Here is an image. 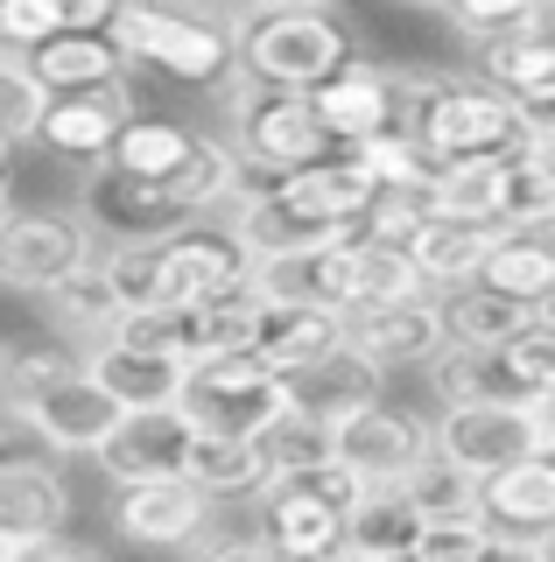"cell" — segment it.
I'll use <instances>...</instances> for the list:
<instances>
[{
  "instance_id": "d6a6232c",
  "label": "cell",
  "mask_w": 555,
  "mask_h": 562,
  "mask_svg": "<svg viewBox=\"0 0 555 562\" xmlns=\"http://www.w3.org/2000/svg\"><path fill=\"white\" fill-rule=\"evenodd\" d=\"M429 386L437 401H520L507 366H499V345H464V338H443L437 359H429Z\"/></svg>"
},
{
  "instance_id": "7c38bea8",
  "label": "cell",
  "mask_w": 555,
  "mask_h": 562,
  "mask_svg": "<svg viewBox=\"0 0 555 562\" xmlns=\"http://www.w3.org/2000/svg\"><path fill=\"white\" fill-rule=\"evenodd\" d=\"M253 295H282V303H317V310H352L359 303V225L317 246H288V254L253 260Z\"/></svg>"
},
{
  "instance_id": "f5cc1de1",
  "label": "cell",
  "mask_w": 555,
  "mask_h": 562,
  "mask_svg": "<svg viewBox=\"0 0 555 562\" xmlns=\"http://www.w3.org/2000/svg\"><path fill=\"white\" fill-rule=\"evenodd\" d=\"M120 8H127V0H120Z\"/></svg>"
},
{
  "instance_id": "6da1fadb",
  "label": "cell",
  "mask_w": 555,
  "mask_h": 562,
  "mask_svg": "<svg viewBox=\"0 0 555 562\" xmlns=\"http://www.w3.org/2000/svg\"><path fill=\"white\" fill-rule=\"evenodd\" d=\"M394 120L429 148V162H472V155H507L520 140H534L528 113L492 78L394 70Z\"/></svg>"
},
{
  "instance_id": "8d00e7d4",
  "label": "cell",
  "mask_w": 555,
  "mask_h": 562,
  "mask_svg": "<svg viewBox=\"0 0 555 562\" xmlns=\"http://www.w3.org/2000/svg\"><path fill=\"white\" fill-rule=\"evenodd\" d=\"M401 492H408L415 506H422V520H443V514H485V506H478V479H472L464 464H450L443 450H429L422 464H415L408 479H401Z\"/></svg>"
},
{
  "instance_id": "ac0fdd59",
  "label": "cell",
  "mask_w": 555,
  "mask_h": 562,
  "mask_svg": "<svg viewBox=\"0 0 555 562\" xmlns=\"http://www.w3.org/2000/svg\"><path fill=\"white\" fill-rule=\"evenodd\" d=\"M478 64H485V78H492L499 92L528 113L534 134L555 127V29L548 22L513 29V35H485V43H478Z\"/></svg>"
},
{
  "instance_id": "ba28073f",
  "label": "cell",
  "mask_w": 555,
  "mask_h": 562,
  "mask_svg": "<svg viewBox=\"0 0 555 562\" xmlns=\"http://www.w3.org/2000/svg\"><path fill=\"white\" fill-rule=\"evenodd\" d=\"M99 260V225L84 211H14L0 218V289L43 295L49 281Z\"/></svg>"
},
{
  "instance_id": "8992f818",
  "label": "cell",
  "mask_w": 555,
  "mask_h": 562,
  "mask_svg": "<svg viewBox=\"0 0 555 562\" xmlns=\"http://www.w3.org/2000/svg\"><path fill=\"white\" fill-rule=\"evenodd\" d=\"M233 289H253V246L233 225L183 218L169 233H155V303L162 310L204 303V295H233Z\"/></svg>"
},
{
  "instance_id": "1f68e13d",
  "label": "cell",
  "mask_w": 555,
  "mask_h": 562,
  "mask_svg": "<svg viewBox=\"0 0 555 562\" xmlns=\"http://www.w3.org/2000/svg\"><path fill=\"white\" fill-rule=\"evenodd\" d=\"M499 225H555V155L542 140L499 155Z\"/></svg>"
},
{
  "instance_id": "277c9868",
  "label": "cell",
  "mask_w": 555,
  "mask_h": 562,
  "mask_svg": "<svg viewBox=\"0 0 555 562\" xmlns=\"http://www.w3.org/2000/svg\"><path fill=\"white\" fill-rule=\"evenodd\" d=\"M177 408L197 436H260L288 408V394H282V373L260 351H218V359L190 366Z\"/></svg>"
},
{
  "instance_id": "f35d334b",
  "label": "cell",
  "mask_w": 555,
  "mask_h": 562,
  "mask_svg": "<svg viewBox=\"0 0 555 562\" xmlns=\"http://www.w3.org/2000/svg\"><path fill=\"white\" fill-rule=\"evenodd\" d=\"M253 443H260V457H268V479L274 471H303V464H317V457H331V422H317L303 408H282Z\"/></svg>"
},
{
  "instance_id": "836d02e7",
  "label": "cell",
  "mask_w": 555,
  "mask_h": 562,
  "mask_svg": "<svg viewBox=\"0 0 555 562\" xmlns=\"http://www.w3.org/2000/svg\"><path fill=\"white\" fill-rule=\"evenodd\" d=\"M43 303H49V316H57V330H78L84 345H99V338L113 330V316L127 310L99 260H84V268H71L64 281H49V289H43Z\"/></svg>"
},
{
  "instance_id": "3957f363",
  "label": "cell",
  "mask_w": 555,
  "mask_h": 562,
  "mask_svg": "<svg viewBox=\"0 0 555 562\" xmlns=\"http://www.w3.org/2000/svg\"><path fill=\"white\" fill-rule=\"evenodd\" d=\"M225 105H233V155L247 162V176H282V169H303L317 162V155H331L338 140L324 134L317 105H309V92H282V85H260L239 70V85L225 92Z\"/></svg>"
},
{
  "instance_id": "f546056e",
  "label": "cell",
  "mask_w": 555,
  "mask_h": 562,
  "mask_svg": "<svg viewBox=\"0 0 555 562\" xmlns=\"http://www.w3.org/2000/svg\"><path fill=\"white\" fill-rule=\"evenodd\" d=\"M415 535H422V506H415L401 485H373L366 499L344 514V549L352 555H380V562L415 555Z\"/></svg>"
},
{
  "instance_id": "8fae6325",
  "label": "cell",
  "mask_w": 555,
  "mask_h": 562,
  "mask_svg": "<svg viewBox=\"0 0 555 562\" xmlns=\"http://www.w3.org/2000/svg\"><path fill=\"white\" fill-rule=\"evenodd\" d=\"M344 338H352L380 373H401V366H429L443 330V295L415 289V295H387V303H352L344 310Z\"/></svg>"
},
{
  "instance_id": "c3c4849f",
  "label": "cell",
  "mask_w": 555,
  "mask_h": 562,
  "mask_svg": "<svg viewBox=\"0 0 555 562\" xmlns=\"http://www.w3.org/2000/svg\"><path fill=\"white\" fill-rule=\"evenodd\" d=\"M8 176H14V140L0 134V190H8Z\"/></svg>"
},
{
  "instance_id": "cb8c5ba5",
  "label": "cell",
  "mask_w": 555,
  "mask_h": 562,
  "mask_svg": "<svg viewBox=\"0 0 555 562\" xmlns=\"http://www.w3.org/2000/svg\"><path fill=\"white\" fill-rule=\"evenodd\" d=\"M331 345H344V316L338 310H317V303H282V295H260V316H253V351L288 373V366H309L324 359Z\"/></svg>"
},
{
  "instance_id": "f6af8a7d",
  "label": "cell",
  "mask_w": 555,
  "mask_h": 562,
  "mask_svg": "<svg viewBox=\"0 0 555 562\" xmlns=\"http://www.w3.org/2000/svg\"><path fill=\"white\" fill-rule=\"evenodd\" d=\"M64 22H57V0H0V43L8 49H36V43H49Z\"/></svg>"
},
{
  "instance_id": "d6986e66",
  "label": "cell",
  "mask_w": 555,
  "mask_h": 562,
  "mask_svg": "<svg viewBox=\"0 0 555 562\" xmlns=\"http://www.w3.org/2000/svg\"><path fill=\"white\" fill-rule=\"evenodd\" d=\"M309 105H317L324 134H331L338 148H352V140L394 127V70L352 49V57H344L324 85H309Z\"/></svg>"
},
{
  "instance_id": "4316f807",
  "label": "cell",
  "mask_w": 555,
  "mask_h": 562,
  "mask_svg": "<svg viewBox=\"0 0 555 562\" xmlns=\"http://www.w3.org/2000/svg\"><path fill=\"white\" fill-rule=\"evenodd\" d=\"M183 479L204 492V499H260L268 485V457H260L253 436H190L183 450Z\"/></svg>"
},
{
  "instance_id": "f907efd6",
  "label": "cell",
  "mask_w": 555,
  "mask_h": 562,
  "mask_svg": "<svg viewBox=\"0 0 555 562\" xmlns=\"http://www.w3.org/2000/svg\"><path fill=\"white\" fill-rule=\"evenodd\" d=\"M0 218H8V190H0Z\"/></svg>"
},
{
  "instance_id": "30bf717a",
  "label": "cell",
  "mask_w": 555,
  "mask_h": 562,
  "mask_svg": "<svg viewBox=\"0 0 555 562\" xmlns=\"http://www.w3.org/2000/svg\"><path fill=\"white\" fill-rule=\"evenodd\" d=\"M437 429V450L450 464H464L472 479L513 464V457L542 450V422H534V401H450V408L429 422Z\"/></svg>"
},
{
  "instance_id": "83f0119b",
  "label": "cell",
  "mask_w": 555,
  "mask_h": 562,
  "mask_svg": "<svg viewBox=\"0 0 555 562\" xmlns=\"http://www.w3.org/2000/svg\"><path fill=\"white\" fill-rule=\"evenodd\" d=\"M253 316H260V295L253 289L183 303L177 310V351H183V366L218 359V351H253Z\"/></svg>"
},
{
  "instance_id": "d590c367",
  "label": "cell",
  "mask_w": 555,
  "mask_h": 562,
  "mask_svg": "<svg viewBox=\"0 0 555 562\" xmlns=\"http://www.w3.org/2000/svg\"><path fill=\"white\" fill-rule=\"evenodd\" d=\"M190 140H197V127H177V120L134 113L127 127L113 134V148L99 155V162H113V169H127V176H169V169L190 155Z\"/></svg>"
},
{
  "instance_id": "816d5d0a",
  "label": "cell",
  "mask_w": 555,
  "mask_h": 562,
  "mask_svg": "<svg viewBox=\"0 0 555 562\" xmlns=\"http://www.w3.org/2000/svg\"><path fill=\"white\" fill-rule=\"evenodd\" d=\"M415 8H437V0H415Z\"/></svg>"
},
{
  "instance_id": "ffe728a7",
  "label": "cell",
  "mask_w": 555,
  "mask_h": 562,
  "mask_svg": "<svg viewBox=\"0 0 555 562\" xmlns=\"http://www.w3.org/2000/svg\"><path fill=\"white\" fill-rule=\"evenodd\" d=\"M260 527H268L274 555H296V562H317V555L344 549V514L324 492H309L296 471H274V479L260 485Z\"/></svg>"
},
{
  "instance_id": "52a82bcc",
  "label": "cell",
  "mask_w": 555,
  "mask_h": 562,
  "mask_svg": "<svg viewBox=\"0 0 555 562\" xmlns=\"http://www.w3.org/2000/svg\"><path fill=\"white\" fill-rule=\"evenodd\" d=\"M0 415H8L14 429H29L43 450L92 457L99 443H106V429L120 422V401H113L92 373H84V359H78L71 373L29 386V394H8V401H0Z\"/></svg>"
},
{
  "instance_id": "bcb514c9",
  "label": "cell",
  "mask_w": 555,
  "mask_h": 562,
  "mask_svg": "<svg viewBox=\"0 0 555 562\" xmlns=\"http://www.w3.org/2000/svg\"><path fill=\"white\" fill-rule=\"evenodd\" d=\"M120 14V0H57V22L64 29H106Z\"/></svg>"
},
{
  "instance_id": "d4e9b609",
  "label": "cell",
  "mask_w": 555,
  "mask_h": 562,
  "mask_svg": "<svg viewBox=\"0 0 555 562\" xmlns=\"http://www.w3.org/2000/svg\"><path fill=\"white\" fill-rule=\"evenodd\" d=\"M492 233L499 225H478V218H443V211H429L422 225L401 239L408 246V260H415V274L429 281V289H457V281H478L485 268V254H492Z\"/></svg>"
},
{
  "instance_id": "681fc988",
  "label": "cell",
  "mask_w": 555,
  "mask_h": 562,
  "mask_svg": "<svg viewBox=\"0 0 555 562\" xmlns=\"http://www.w3.org/2000/svg\"><path fill=\"white\" fill-rule=\"evenodd\" d=\"M247 8H331V0H247Z\"/></svg>"
},
{
  "instance_id": "484cf974",
  "label": "cell",
  "mask_w": 555,
  "mask_h": 562,
  "mask_svg": "<svg viewBox=\"0 0 555 562\" xmlns=\"http://www.w3.org/2000/svg\"><path fill=\"white\" fill-rule=\"evenodd\" d=\"M478 281H492V289L542 310V295L555 289V225H499Z\"/></svg>"
},
{
  "instance_id": "5b68a950",
  "label": "cell",
  "mask_w": 555,
  "mask_h": 562,
  "mask_svg": "<svg viewBox=\"0 0 555 562\" xmlns=\"http://www.w3.org/2000/svg\"><path fill=\"white\" fill-rule=\"evenodd\" d=\"M113 49L127 64H155L183 85H218L225 64H233V43H225L218 22L204 14H183V8H162V0H127V8L106 22Z\"/></svg>"
},
{
  "instance_id": "7402d4cb",
  "label": "cell",
  "mask_w": 555,
  "mask_h": 562,
  "mask_svg": "<svg viewBox=\"0 0 555 562\" xmlns=\"http://www.w3.org/2000/svg\"><path fill=\"white\" fill-rule=\"evenodd\" d=\"M380 366L359 351L352 338L331 345L324 359H309V366H288L282 373V394H288V408H303V415H317V422H338V415H352L359 401H380Z\"/></svg>"
},
{
  "instance_id": "b9f144b4",
  "label": "cell",
  "mask_w": 555,
  "mask_h": 562,
  "mask_svg": "<svg viewBox=\"0 0 555 562\" xmlns=\"http://www.w3.org/2000/svg\"><path fill=\"white\" fill-rule=\"evenodd\" d=\"M464 555H499V527L485 514L422 520V535H415V562H464Z\"/></svg>"
},
{
  "instance_id": "5bb4252c",
  "label": "cell",
  "mask_w": 555,
  "mask_h": 562,
  "mask_svg": "<svg viewBox=\"0 0 555 562\" xmlns=\"http://www.w3.org/2000/svg\"><path fill=\"white\" fill-rule=\"evenodd\" d=\"M141 113L127 92V78H99V85H71V92H49L36 140L49 155H71V162H99L113 148V134Z\"/></svg>"
},
{
  "instance_id": "7dc6e473",
  "label": "cell",
  "mask_w": 555,
  "mask_h": 562,
  "mask_svg": "<svg viewBox=\"0 0 555 562\" xmlns=\"http://www.w3.org/2000/svg\"><path fill=\"white\" fill-rule=\"evenodd\" d=\"M534 422H542V436L555 443V386H542V394H534Z\"/></svg>"
},
{
  "instance_id": "4dcf8cb0",
  "label": "cell",
  "mask_w": 555,
  "mask_h": 562,
  "mask_svg": "<svg viewBox=\"0 0 555 562\" xmlns=\"http://www.w3.org/2000/svg\"><path fill=\"white\" fill-rule=\"evenodd\" d=\"M520 324H534V303L492 289V281H457V289H443V330L464 338V345H499V338H513Z\"/></svg>"
},
{
  "instance_id": "e0dca14e",
  "label": "cell",
  "mask_w": 555,
  "mask_h": 562,
  "mask_svg": "<svg viewBox=\"0 0 555 562\" xmlns=\"http://www.w3.org/2000/svg\"><path fill=\"white\" fill-rule=\"evenodd\" d=\"M190 422L183 408L169 401V408H120V422L106 429V443H99V471H106L113 485H134V479H169V471H183V450H190Z\"/></svg>"
},
{
  "instance_id": "7a4b0ae2",
  "label": "cell",
  "mask_w": 555,
  "mask_h": 562,
  "mask_svg": "<svg viewBox=\"0 0 555 562\" xmlns=\"http://www.w3.org/2000/svg\"><path fill=\"white\" fill-rule=\"evenodd\" d=\"M233 57L247 78L282 85V92H309L352 57V35L331 8H253L233 29Z\"/></svg>"
},
{
  "instance_id": "603a6c76",
  "label": "cell",
  "mask_w": 555,
  "mask_h": 562,
  "mask_svg": "<svg viewBox=\"0 0 555 562\" xmlns=\"http://www.w3.org/2000/svg\"><path fill=\"white\" fill-rule=\"evenodd\" d=\"M84 373H92L120 408H169L183 394L190 366L177 351H141V345H120V338H99L84 345Z\"/></svg>"
},
{
  "instance_id": "4fadbf2b",
  "label": "cell",
  "mask_w": 555,
  "mask_h": 562,
  "mask_svg": "<svg viewBox=\"0 0 555 562\" xmlns=\"http://www.w3.org/2000/svg\"><path fill=\"white\" fill-rule=\"evenodd\" d=\"M331 450L344 464H359L373 485H401L429 450H437V429L422 415L394 408V401H359L352 415L331 422Z\"/></svg>"
},
{
  "instance_id": "ee69618b",
  "label": "cell",
  "mask_w": 555,
  "mask_h": 562,
  "mask_svg": "<svg viewBox=\"0 0 555 562\" xmlns=\"http://www.w3.org/2000/svg\"><path fill=\"white\" fill-rule=\"evenodd\" d=\"M422 218H429V190L380 183V190H373V204H366V218H359V233H373V239H394V246H401Z\"/></svg>"
},
{
  "instance_id": "60d3db41",
  "label": "cell",
  "mask_w": 555,
  "mask_h": 562,
  "mask_svg": "<svg viewBox=\"0 0 555 562\" xmlns=\"http://www.w3.org/2000/svg\"><path fill=\"white\" fill-rule=\"evenodd\" d=\"M43 105H49V92L36 85L29 57L0 43V134H8L14 148H22V140H36V127H43Z\"/></svg>"
},
{
  "instance_id": "9a60e30c",
  "label": "cell",
  "mask_w": 555,
  "mask_h": 562,
  "mask_svg": "<svg viewBox=\"0 0 555 562\" xmlns=\"http://www.w3.org/2000/svg\"><path fill=\"white\" fill-rule=\"evenodd\" d=\"M204 520H212V499H204L183 471L120 485V506H113V527L134 549H190V541L204 535Z\"/></svg>"
},
{
  "instance_id": "9c48e42d",
  "label": "cell",
  "mask_w": 555,
  "mask_h": 562,
  "mask_svg": "<svg viewBox=\"0 0 555 562\" xmlns=\"http://www.w3.org/2000/svg\"><path fill=\"white\" fill-rule=\"evenodd\" d=\"M478 506L499 527V549L548 555L555 549V443L513 457V464L478 479Z\"/></svg>"
},
{
  "instance_id": "ab89813d",
  "label": "cell",
  "mask_w": 555,
  "mask_h": 562,
  "mask_svg": "<svg viewBox=\"0 0 555 562\" xmlns=\"http://www.w3.org/2000/svg\"><path fill=\"white\" fill-rule=\"evenodd\" d=\"M499 366H507L520 401H534L542 386H555V324L542 310H534V324H520L513 338H499Z\"/></svg>"
},
{
  "instance_id": "e575fe53",
  "label": "cell",
  "mask_w": 555,
  "mask_h": 562,
  "mask_svg": "<svg viewBox=\"0 0 555 562\" xmlns=\"http://www.w3.org/2000/svg\"><path fill=\"white\" fill-rule=\"evenodd\" d=\"M429 211H443V218L499 225V155H472V162H437V176H429Z\"/></svg>"
},
{
  "instance_id": "f1b7e54d",
  "label": "cell",
  "mask_w": 555,
  "mask_h": 562,
  "mask_svg": "<svg viewBox=\"0 0 555 562\" xmlns=\"http://www.w3.org/2000/svg\"><path fill=\"white\" fill-rule=\"evenodd\" d=\"M29 70H36L43 92H71V85H99V78H120L127 57L113 49L106 29H57L49 43L29 49Z\"/></svg>"
},
{
  "instance_id": "7bdbcfd3",
  "label": "cell",
  "mask_w": 555,
  "mask_h": 562,
  "mask_svg": "<svg viewBox=\"0 0 555 562\" xmlns=\"http://www.w3.org/2000/svg\"><path fill=\"white\" fill-rule=\"evenodd\" d=\"M548 0H437V14L457 35H472V43H485V35H513V29H534L542 22Z\"/></svg>"
},
{
  "instance_id": "44dd1931",
  "label": "cell",
  "mask_w": 555,
  "mask_h": 562,
  "mask_svg": "<svg viewBox=\"0 0 555 562\" xmlns=\"http://www.w3.org/2000/svg\"><path fill=\"white\" fill-rule=\"evenodd\" d=\"M84 218H92L106 239H148V233L183 225V211L162 190V176H127V169L99 162L92 183H84Z\"/></svg>"
},
{
  "instance_id": "2e32d148",
  "label": "cell",
  "mask_w": 555,
  "mask_h": 562,
  "mask_svg": "<svg viewBox=\"0 0 555 562\" xmlns=\"http://www.w3.org/2000/svg\"><path fill=\"white\" fill-rule=\"evenodd\" d=\"M71 520V485L49 457H0V562Z\"/></svg>"
},
{
  "instance_id": "74e56055",
  "label": "cell",
  "mask_w": 555,
  "mask_h": 562,
  "mask_svg": "<svg viewBox=\"0 0 555 562\" xmlns=\"http://www.w3.org/2000/svg\"><path fill=\"white\" fill-rule=\"evenodd\" d=\"M352 155L373 169V183H408V190H429V176H437V162H429V148L415 140L401 120L394 127H380L366 140H352Z\"/></svg>"
}]
</instances>
